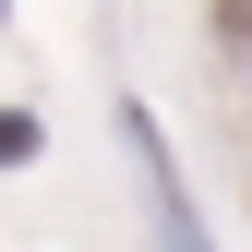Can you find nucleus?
<instances>
[{"mask_svg":"<svg viewBox=\"0 0 252 252\" xmlns=\"http://www.w3.org/2000/svg\"><path fill=\"white\" fill-rule=\"evenodd\" d=\"M36 156H48V120L36 108H0V168H36Z\"/></svg>","mask_w":252,"mask_h":252,"instance_id":"nucleus-2","label":"nucleus"},{"mask_svg":"<svg viewBox=\"0 0 252 252\" xmlns=\"http://www.w3.org/2000/svg\"><path fill=\"white\" fill-rule=\"evenodd\" d=\"M0 24H12V0H0Z\"/></svg>","mask_w":252,"mask_h":252,"instance_id":"nucleus-3","label":"nucleus"},{"mask_svg":"<svg viewBox=\"0 0 252 252\" xmlns=\"http://www.w3.org/2000/svg\"><path fill=\"white\" fill-rule=\"evenodd\" d=\"M120 156H132V204H144V252H216L204 228V204H192V180H180V144H168V120H156L144 96H120Z\"/></svg>","mask_w":252,"mask_h":252,"instance_id":"nucleus-1","label":"nucleus"}]
</instances>
